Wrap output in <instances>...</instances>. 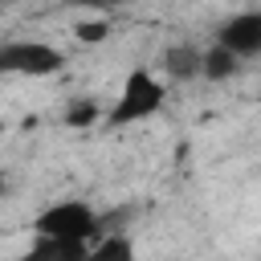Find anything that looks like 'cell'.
<instances>
[{
	"instance_id": "52a82bcc",
	"label": "cell",
	"mask_w": 261,
	"mask_h": 261,
	"mask_svg": "<svg viewBox=\"0 0 261 261\" xmlns=\"http://www.w3.org/2000/svg\"><path fill=\"white\" fill-rule=\"evenodd\" d=\"M241 73V57L232 53V49H224V45H208L204 49V82H228V77H237Z\"/></svg>"
},
{
	"instance_id": "7c38bea8",
	"label": "cell",
	"mask_w": 261,
	"mask_h": 261,
	"mask_svg": "<svg viewBox=\"0 0 261 261\" xmlns=\"http://www.w3.org/2000/svg\"><path fill=\"white\" fill-rule=\"evenodd\" d=\"M0 4H20V0H0Z\"/></svg>"
},
{
	"instance_id": "7a4b0ae2",
	"label": "cell",
	"mask_w": 261,
	"mask_h": 261,
	"mask_svg": "<svg viewBox=\"0 0 261 261\" xmlns=\"http://www.w3.org/2000/svg\"><path fill=\"white\" fill-rule=\"evenodd\" d=\"M33 237H69V241H98L106 237L102 216L86 200H53L33 216Z\"/></svg>"
},
{
	"instance_id": "6da1fadb",
	"label": "cell",
	"mask_w": 261,
	"mask_h": 261,
	"mask_svg": "<svg viewBox=\"0 0 261 261\" xmlns=\"http://www.w3.org/2000/svg\"><path fill=\"white\" fill-rule=\"evenodd\" d=\"M163 98H167V94H163V82H159L147 65H139V69L126 73V82H122L114 106L106 110V126L118 130V126L147 122V118H155V114L163 110Z\"/></svg>"
},
{
	"instance_id": "5b68a950",
	"label": "cell",
	"mask_w": 261,
	"mask_h": 261,
	"mask_svg": "<svg viewBox=\"0 0 261 261\" xmlns=\"http://www.w3.org/2000/svg\"><path fill=\"white\" fill-rule=\"evenodd\" d=\"M159 65H163V77L171 82H192L204 73V49L196 41H175L159 53Z\"/></svg>"
},
{
	"instance_id": "ba28073f",
	"label": "cell",
	"mask_w": 261,
	"mask_h": 261,
	"mask_svg": "<svg viewBox=\"0 0 261 261\" xmlns=\"http://www.w3.org/2000/svg\"><path fill=\"white\" fill-rule=\"evenodd\" d=\"M90 261H139V253L126 232H106L90 245Z\"/></svg>"
},
{
	"instance_id": "3957f363",
	"label": "cell",
	"mask_w": 261,
	"mask_h": 261,
	"mask_svg": "<svg viewBox=\"0 0 261 261\" xmlns=\"http://www.w3.org/2000/svg\"><path fill=\"white\" fill-rule=\"evenodd\" d=\"M65 65L61 49H53L49 41H4L0 45V73H16V77H49Z\"/></svg>"
},
{
	"instance_id": "30bf717a",
	"label": "cell",
	"mask_w": 261,
	"mask_h": 261,
	"mask_svg": "<svg viewBox=\"0 0 261 261\" xmlns=\"http://www.w3.org/2000/svg\"><path fill=\"white\" fill-rule=\"evenodd\" d=\"M73 37H77L82 45H102V41L110 37V20H106V16H90V20H77V24H73Z\"/></svg>"
},
{
	"instance_id": "8992f818",
	"label": "cell",
	"mask_w": 261,
	"mask_h": 261,
	"mask_svg": "<svg viewBox=\"0 0 261 261\" xmlns=\"http://www.w3.org/2000/svg\"><path fill=\"white\" fill-rule=\"evenodd\" d=\"M20 261H90V241L69 237H33Z\"/></svg>"
},
{
	"instance_id": "277c9868",
	"label": "cell",
	"mask_w": 261,
	"mask_h": 261,
	"mask_svg": "<svg viewBox=\"0 0 261 261\" xmlns=\"http://www.w3.org/2000/svg\"><path fill=\"white\" fill-rule=\"evenodd\" d=\"M216 45L232 49L241 61L261 57V8H249V12H237V16L220 20L216 24Z\"/></svg>"
},
{
	"instance_id": "9c48e42d",
	"label": "cell",
	"mask_w": 261,
	"mask_h": 261,
	"mask_svg": "<svg viewBox=\"0 0 261 261\" xmlns=\"http://www.w3.org/2000/svg\"><path fill=\"white\" fill-rule=\"evenodd\" d=\"M98 118H102L98 98H86V94H77V98L65 106V114H61V122H65V126H73V130H86V126H94Z\"/></svg>"
},
{
	"instance_id": "8fae6325",
	"label": "cell",
	"mask_w": 261,
	"mask_h": 261,
	"mask_svg": "<svg viewBox=\"0 0 261 261\" xmlns=\"http://www.w3.org/2000/svg\"><path fill=\"white\" fill-rule=\"evenodd\" d=\"M65 4H73V8H90V12L106 16V12H118V8H126L130 0H65Z\"/></svg>"
}]
</instances>
